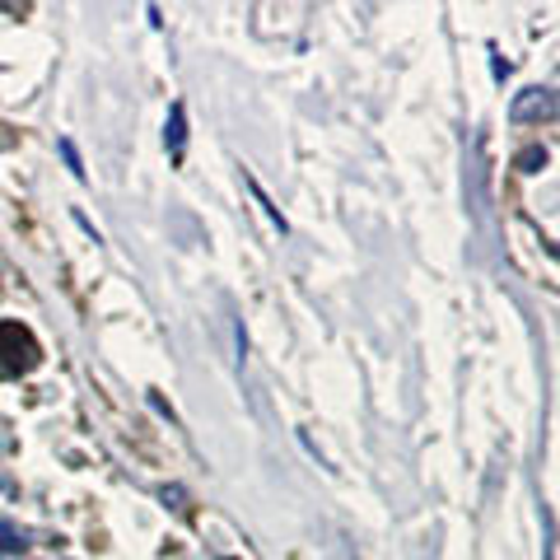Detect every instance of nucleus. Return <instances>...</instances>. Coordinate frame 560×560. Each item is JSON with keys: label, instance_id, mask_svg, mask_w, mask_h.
<instances>
[{"label": "nucleus", "instance_id": "20e7f679", "mask_svg": "<svg viewBox=\"0 0 560 560\" xmlns=\"http://www.w3.org/2000/svg\"><path fill=\"white\" fill-rule=\"evenodd\" d=\"M10 551H24V537L14 523H0V556H10Z\"/></svg>", "mask_w": 560, "mask_h": 560}, {"label": "nucleus", "instance_id": "39448f33", "mask_svg": "<svg viewBox=\"0 0 560 560\" xmlns=\"http://www.w3.org/2000/svg\"><path fill=\"white\" fill-rule=\"evenodd\" d=\"M518 168H523V173H537V168H547V150H541V145L523 150V154H518Z\"/></svg>", "mask_w": 560, "mask_h": 560}, {"label": "nucleus", "instance_id": "f257e3e1", "mask_svg": "<svg viewBox=\"0 0 560 560\" xmlns=\"http://www.w3.org/2000/svg\"><path fill=\"white\" fill-rule=\"evenodd\" d=\"M43 346L24 323H0V378H20L38 370Z\"/></svg>", "mask_w": 560, "mask_h": 560}, {"label": "nucleus", "instance_id": "423d86ee", "mask_svg": "<svg viewBox=\"0 0 560 560\" xmlns=\"http://www.w3.org/2000/svg\"><path fill=\"white\" fill-rule=\"evenodd\" d=\"M61 154H66L70 173H75V178H84V168H80V154H75V145H70V140H61Z\"/></svg>", "mask_w": 560, "mask_h": 560}, {"label": "nucleus", "instance_id": "7ed1b4c3", "mask_svg": "<svg viewBox=\"0 0 560 560\" xmlns=\"http://www.w3.org/2000/svg\"><path fill=\"white\" fill-rule=\"evenodd\" d=\"M164 140H168V150L178 154L183 150V140H187V113H183V103H173V113H168V131H164Z\"/></svg>", "mask_w": 560, "mask_h": 560}, {"label": "nucleus", "instance_id": "f03ea898", "mask_svg": "<svg viewBox=\"0 0 560 560\" xmlns=\"http://www.w3.org/2000/svg\"><path fill=\"white\" fill-rule=\"evenodd\" d=\"M514 117L523 121V117H556V98H551V90H528L518 103H514Z\"/></svg>", "mask_w": 560, "mask_h": 560}]
</instances>
